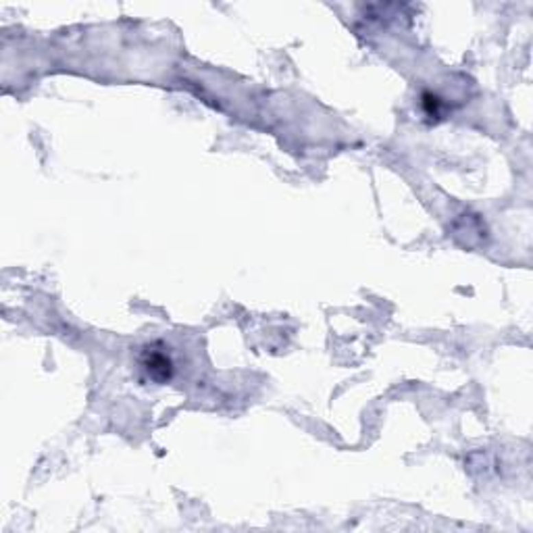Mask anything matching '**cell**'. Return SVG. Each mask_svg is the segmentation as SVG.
<instances>
[{"mask_svg": "<svg viewBox=\"0 0 533 533\" xmlns=\"http://www.w3.org/2000/svg\"><path fill=\"white\" fill-rule=\"evenodd\" d=\"M140 365L144 367V371L150 375V379L158 381V383H165L171 379L173 375V361L167 352L158 350L156 344L152 346H146L142 350V357H140Z\"/></svg>", "mask_w": 533, "mask_h": 533, "instance_id": "6da1fadb", "label": "cell"}, {"mask_svg": "<svg viewBox=\"0 0 533 533\" xmlns=\"http://www.w3.org/2000/svg\"><path fill=\"white\" fill-rule=\"evenodd\" d=\"M423 108H425V112L431 117H438L440 112H442V102H440V98L438 96H434V94H425L423 96Z\"/></svg>", "mask_w": 533, "mask_h": 533, "instance_id": "7a4b0ae2", "label": "cell"}]
</instances>
